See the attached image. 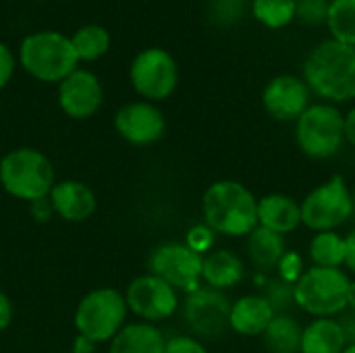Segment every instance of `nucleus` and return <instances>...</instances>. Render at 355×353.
I'll return each instance as SVG.
<instances>
[{"instance_id":"obj_4","label":"nucleus","mask_w":355,"mask_h":353,"mask_svg":"<svg viewBox=\"0 0 355 353\" xmlns=\"http://www.w3.org/2000/svg\"><path fill=\"white\" fill-rule=\"evenodd\" d=\"M19 62L33 79L44 83H60L77 69V54L71 37L58 31L29 33L19 48Z\"/></svg>"},{"instance_id":"obj_27","label":"nucleus","mask_w":355,"mask_h":353,"mask_svg":"<svg viewBox=\"0 0 355 353\" xmlns=\"http://www.w3.org/2000/svg\"><path fill=\"white\" fill-rule=\"evenodd\" d=\"M297 0H252L254 19L266 29H283L295 21Z\"/></svg>"},{"instance_id":"obj_14","label":"nucleus","mask_w":355,"mask_h":353,"mask_svg":"<svg viewBox=\"0 0 355 353\" xmlns=\"http://www.w3.org/2000/svg\"><path fill=\"white\" fill-rule=\"evenodd\" d=\"M114 127L125 141L133 146H150L164 135L166 121L158 106L148 100H139L129 102L116 110Z\"/></svg>"},{"instance_id":"obj_8","label":"nucleus","mask_w":355,"mask_h":353,"mask_svg":"<svg viewBox=\"0 0 355 353\" xmlns=\"http://www.w3.org/2000/svg\"><path fill=\"white\" fill-rule=\"evenodd\" d=\"M302 225L314 233L337 231L354 214V198L341 175L316 185L302 202Z\"/></svg>"},{"instance_id":"obj_30","label":"nucleus","mask_w":355,"mask_h":353,"mask_svg":"<svg viewBox=\"0 0 355 353\" xmlns=\"http://www.w3.org/2000/svg\"><path fill=\"white\" fill-rule=\"evenodd\" d=\"M277 273H279V279H281V281L295 285V283L300 281V277L306 273L302 254H297V252H293V250H291V252L287 250V252L281 256L279 264H277Z\"/></svg>"},{"instance_id":"obj_26","label":"nucleus","mask_w":355,"mask_h":353,"mask_svg":"<svg viewBox=\"0 0 355 353\" xmlns=\"http://www.w3.org/2000/svg\"><path fill=\"white\" fill-rule=\"evenodd\" d=\"M324 25L331 40L355 48V0H331Z\"/></svg>"},{"instance_id":"obj_42","label":"nucleus","mask_w":355,"mask_h":353,"mask_svg":"<svg viewBox=\"0 0 355 353\" xmlns=\"http://www.w3.org/2000/svg\"><path fill=\"white\" fill-rule=\"evenodd\" d=\"M343 353H355V345H347V347L343 350Z\"/></svg>"},{"instance_id":"obj_33","label":"nucleus","mask_w":355,"mask_h":353,"mask_svg":"<svg viewBox=\"0 0 355 353\" xmlns=\"http://www.w3.org/2000/svg\"><path fill=\"white\" fill-rule=\"evenodd\" d=\"M17 69V58L12 54V50L0 42V89L8 85V81L12 79Z\"/></svg>"},{"instance_id":"obj_34","label":"nucleus","mask_w":355,"mask_h":353,"mask_svg":"<svg viewBox=\"0 0 355 353\" xmlns=\"http://www.w3.org/2000/svg\"><path fill=\"white\" fill-rule=\"evenodd\" d=\"M229 8H233V12L239 15L243 10V0H216V10H218L216 15L225 21H235Z\"/></svg>"},{"instance_id":"obj_18","label":"nucleus","mask_w":355,"mask_h":353,"mask_svg":"<svg viewBox=\"0 0 355 353\" xmlns=\"http://www.w3.org/2000/svg\"><path fill=\"white\" fill-rule=\"evenodd\" d=\"M258 225L275 231L279 235H287L302 225V208L300 202L285 193H268L258 200Z\"/></svg>"},{"instance_id":"obj_10","label":"nucleus","mask_w":355,"mask_h":353,"mask_svg":"<svg viewBox=\"0 0 355 353\" xmlns=\"http://www.w3.org/2000/svg\"><path fill=\"white\" fill-rule=\"evenodd\" d=\"M202 264L204 256L177 241L158 246L150 256V273L187 295L202 287Z\"/></svg>"},{"instance_id":"obj_41","label":"nucleus","mask_w":355,"mask_h":353,"mask_svg":"<svg viewBox=\"0 0 355 353\" xmlns=\"http://www.w3.org/2000/svg\"><path fill=\"white\" fill-rule=\"evenodd\" d=\"M347 310L355 312V281L349 283V291H347Z\"/></svg>"},{"instance_id":"obj_13","label":"nucleus","mask_w":355,"mask_h":353,"mask_svg":"<svg viewBox=\"0 0 355 353\" xmlns=\"http://www.w3.org/2000/svg\"><path fill=\"white\" fill-rule=\"evenodd\" d=\"M310 96L312 92L302 77L283 73L266 83L262 92V106L275 121L295 123L310 106Z\"/></svg>"},{"instance_id":"obj_6","label":"nucleus","mask_w":355,"mask_h":353,"mask_svg":"<svg viewBox=\"0 0 355 353\" xmlns=\"http://www.w3.org/2000/svg\"><path fill=\"white\" fill-rule=\"evenodd\" d=\"M297 148L314 160H329L337 156L345 144L343 112L329 102L310 104L295 121Z\"/></svg>"},{"instance_id":"obj_5","label":"nucleus","mask_w":355,"mask_h":353,"mask_svg":"<svg viewBox=\"0 0 355 353\" xmlns=\"http://www.w3.org/2000/svg\"><path fill=\"white\" fill-rule=\"evenodd\" d=\"M352 279L341 268L310 266L293 285L295 306L314 318H335L347 310Z\"/></svg>"},{"instance_id":"obj_28","label":"nucleus","mask_w":355,"mask_h":353,"mask_svg":"<svg viewBox=\"0 0 355 353\" xmlns=\"http://www.w3.org/2000/svg\"><path fill=\"white\" fill-rule=\"evenodd\" d=\"M264 298L272 306L275 314H287L295 306V302H293V285L285 283L281 279H275V281L268 283Z\"/></svg>"},{"instance_id":"obj_12","label":"nucleus","mask_w":355,"mask_h":353,"mask_svg":"<svg viewBox=\"0 0 355 353\" xmlns=\"http://www.w3.org/2000/svg\"><path fill=\"white\" fill-rule=\"evenodd\" d=\"M231 302L223 291L212 287H200L187 295L183 304V316L193 335L202 339H218L229 331Z\"/></svg>"},{"instance_id":"obj_36","label":"nucleus","mask_w":355,"mask_h":353,"mask_svg":"<svg viewBox=\"0 0 355 353\" xmlns=\"http://www.w3.org/2000/svg\"><path fill=\"white\" fill-rule=\"evenodd\" d=\"M341 316H343V318H339V322H341V327H343L347 345H355V312L345 310Z\"/></svg>"},{"instance_id":"obj_21","label":"nucleus","mask_w":355,"mask_h":353,"mask_svg":"<svg viewBox=\"0 0 355 353\" xmlns=\"http://www.w3.org/2000/svg\"><path fill=\"white\" fill-rule=\"evenodd\" d=\"M347 339L339 318H314L304 327L300 353H343Z\"/></svg>"},{"instance_id":"obj_39","label":"nucleus","mask_w":355,"mask_h":353,"mask_svg":"<svg viewBox=\"0 0 355 353\" xmlns=\"http://www.w3.org/2000/svg\"><path fill=\"white\" fill-rule=\"evenodd\" d=\"M29 206H31V212H33V216H35V218H40V221H46V218H50V214L54 212V210H52V206H50V202H48V198H46V200L31 202Z\"/></svg>"},{"instance_id":"obj_35","label":"nucleus","mask_w":355,"mask_h":353,"mask_svg":"<svg viewBox=\"0 0 355 353\" xmlns=\"http://www.w3.org/2000/svg\"><path fill=\"white\" fill-rule=\"evenodd\" d=\"M12 316H15L12 302L8 300L6 293L0 291V331H4V329L12 322Z\"/></svg>"},{"instance_id":"obj_29","label":"nucleus","mask_w":355,"mask_h":353,"mask_svg":"<svg viewBox=\"0 0 355 353\" xmlns=\"http://www.w3.org/2000/svg\"><path fill=\"white\" fill-rule=\"evenodd\" d=\"M331 0H297L295 19H300L306 25H322L327 23Z\"/></svg>"},{"instance_id":"obj_16","label":"nucleus","mask_w":355,"mask_h":353,"mask_svg":"<svg viewBox=\"0 0 355 353\" xmlns=\"http://www.w3.org/2000/svg\"><path fill=\"white\" fill-rule=\"evenodd\" d=\"M48 202L62 221L67 223H83L96 212V193L81 181L67 179L54 183Z\"/></svg>"},{"instance_id":"obj_9","label":"nucleus","mask_w":355,"mask_h":353,"mask_svg":"<svg viewBox=\"0 0 355 353\" xmlns=\"http://www.w3.org/2000/svg\"><path fill=\"white\" fill-rule=\"evenodd\" d=\"M133 89L148 102L166 100L179 83V67L164 48L141 50L129 69Z\"/></svg>"},{"instance_id":"obj_2","label":"nucleus","mask_w":355,"mask_h":353,"mask_svg":"<svg viewBox=\"0 0 355 353\" xmlns=\"http://www.w3.org/2000/svg\"><path fill=\"white\" fill-rule=\"evenodd\" d=\"M202 216L218 235L248 237L258 227V200L243 183L223 179L204 191Z\"/></svg>"},{"instance_id":"obj_22","label":"nucleus","mask_w":355,"mask_h":353,"mask_svg":"<svg viewBox=\"0 0 355 353\" xmlns=\"http://www.w3.org/2000/svg\"><path fill=\"white\" fill-rule=\"evenodd\" d=\"M285 252H287L285 237L275 231H268L258 225L248 235V254H250L254 266H258L260 270L277 268V264Z\"/></svg>"},{"instance_id":"obj_24","label":"nucleus","mask_w":355,"mask_h":353,"mask_svg":"<svg viewBox=\"0 0 355 353\" xmlns=\"http://www.w3.org/2000/svg\"><path fill=\"white\" fill-rule=\"evenodd\" d=\"M308 256L312 266L341 268L345 266V237H341L337 231L314 233L308 246Z\"/></svg>"},{"instance_id":"obj_40","label":"nucleus","mask_w":355,"mask_h":353,"mask_svg":"<svg viewBox=\"0 0 355 353\" xmlns=\"http://www.w3.org/2000/svg\"><path fill=\"white\" fill-rule=\"evenodd\" d=\"M94 345H96V343H92L89 339H85V337L77 335V341H75V353H92Z\"/></svg>"},{"instance_id":"obj_1","label":"nucleus","mask_w":355,"mask_h":353,"mask_svg":"<svg viewBox=\"0 0 355 353\" xmlns=\"http://www.w3.org/2000/svg\"><path fill=\"white\" fill-rule=\"evenodd\" d=\"M302 79L312 94L329 104L355 100V48L324 40L316 44L302 67Z\"/></svg>"},{"instance_id":"obj_7","label":"nucleus","mask_w":355,"mask_h":353,"mask_svg":"<svg viewBox=\"0 0 355 353\" xmlns=\"http://www.w3.org/2000/svg\"><path fill=\"white\" fill-rule=\"evenodd\" d=\"M125 295L112 287H100L81 298L75 310V329L92 343L110 341L127 325Z\"/></svg>"},{"instance_id":"obj_11","label":"nucleus","mask_w":355,"mask_h":353,"mask_svg":"<svg viewBox=\"0 0 355 353\" xmlns=\"http://www.w3.org/2000/svg\"><path fill=\"white\" fill-rule=\"evenodd\" d=\"M125 302L129 312H133L141 322L154 325L171 318L177 312L179 291L160 277L148 273L129 283L125 291Z\"/></svg>"},{"instance_id":"obj_31","label":"nucleus","mask_w":355,"mask_h":353,"mask_svg":"<svg viewBox=\"0 0 355 353\" xmlns=\"http://www.w3.org/2000/svg\"><path fill=\"white\" fill-rule=\"evenodd\" d=\"M214 231L208 227V225H196L187 231L185 235V246L193 252H198L200 256L212 252V246H214Z\"/></svg>"},{"instance_id":"obj_37","label":"nucleus","mask_w":355,"mask_h":353,"mask_svg":"<svg viewBox=\"0 0 355 353\" xmlns=\"http://www.w3.org/2000/svg\"><path fill=\"white\" fill-rule=\"evenodd\" d=\"M345 266L355 275V229L345 235Z\"/></svg>"},{"instance_id":"obj_20","label":"nucleus","mask_w":355,"mask_h":353,"mask_svg":"<svg viewBox=\"0 0 355 353\" xmlns=\"http://www.w3.org/2000/svg\"><path fill=\"white\" fill-rule=\"evenodd\" d=\"M166 339L162 331L150 322L125 325L112 339L108 353H164Z\"/></svg>"},{"instance_id":"obj_43","label":"nucleus","mask_w":355,"mask_h":353,"mask_svg":"<svg viewBox=\"0 0 355 353\" xmlns=\"http://www.w3.org/2000/svg\"><path fill=\"white\" fill-rule=\"evenodd\" d=\"M352 198H354V214H355V189L352 191Z\"/></svg>"},{"instance_id":"obj_38","label":"nucleus","mask_w":355,"mask_h":353,"mask_svg":"<svg viewBox=\"0 0 355 353\" xmlns=\"http://www.w3.org/2000/svg\"><path fill=\"white\" fill-rule=\"evenodd\" d=\"M343 135L345 141L355 148V106L347 114H343Z\"/></svg>"},{"instance_id":"obj_3","label":"nucleus","mask_w":355,"mask_h":353,"mask_svg":"<svg viewBox=\"0 0 355 353\" xmlns=\"http://www.w3.org/2000/svg\"><path fill=\"white\" fill-rule=\"evenodd\" d=\"M0 185L27 204L46 200L54 187V169L46 154L33 148H15L0 160Z\"/></svg>"},{"instance_id":"obj_32","label":"nucleus","mask_w":355,"mask_h":353,"mask_svg":"<svg viewBox=\"0 0 355 353\" xmlns=\"http://www.w3.org/2000/svg\"><path fill=\"white\" fill-rule=\"evenodd\" d=\"M164 353H208L206 345L191 335H175L166 339Z\"/></svg>"},{"instance_id":"obj_23","label":"nucleus","mask_w":355,"mask_h":353,"mask_svg":"<svg viewBox=\"0 0 355 353\" xmlns=\"http://www.w3.org/2000/svg\"><path fill=\"white\" fill-rule=\"evenodd\" d=\"M304 327L291 314H275L264 331V343L270 353H300Z\"/></svg>"},{"instance_id":"obj_15","label":"nucleus","mask_w":355,"mask_h":353,"mask_svg":"<svg viewBox=\"0 0 355 353\" xmlns=\"http://www.w3.org/2000/svg\"><path fill=\"white\" fill-rule=\"evenodd\" d=\"M104 100L100 79L85 69H75L58 83V106L71 119L94 117Z\"/></svg>"},{"instance_id":"obj_19","label":"nucleus","mask_w":355,"mask_h":353,"mask_svg":"<svg viewBox=\"0 0 355 353\" xmlns=\"http://www.w3.org/2000/svg\"><path fill=\"white\" fill-rule=\"evenodd\" d=\"M243 275V260L231 250H214L204 256L202 281L206 283V287H212L216 291L233 289L241 283Z\"/></svg>"},{"instance_id":"obj_17","label":"nucleus","mask_w":355,"mask_h":353,"mask_svg":"<svg viewBox=\"0 0 355 353\" xmlns=\"http://www.w3.org/2000/svg\"><path fill=\"white\" fill-rule=\"evenodd\" d=\"M272 318L275 310L264 295H243L231 302L229 329L241 337H258L264 335Z\"/></svg>"},{"instance_id":"obj_25","label":"nucleus","mask_w":355,"mask_h":353,"mask_svg":"<svg viewBox=\"0 0 355 353\" xmlns=\"http://www.w3.org/2000/svg\"><path fill=\"white\" fill-rule=\"evenodd\" d=\"M71 44H73V50H75L79 60L92 62V60H98L100 56H104L108 52L110 33L102 25L87 23L71 35Z\"/></svg>"}]
</instances>
